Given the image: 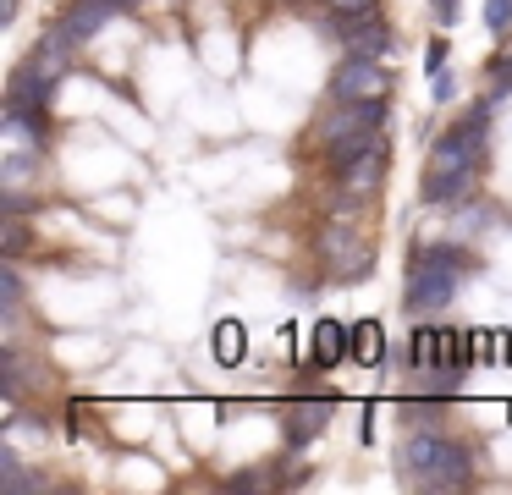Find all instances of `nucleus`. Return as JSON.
Returning <instances> with one entry per match:
<instances>
[{"label":"nucleus","instance_id":"22","mask_svg":"<svg viewBox=\"0 0 512 495\" xmlns=\"http://www.w3.org/2000/svg\"><path fill=\"white\" fill-rule=\"evenodd\" d=\"M336 17H358V11H375V0H325Z\"/></svg>","mask_w":512,"mask_h":495},{"label":"nucleus","instance_id":"25","mask_svg":"<svg viewBox=\"0 0 512 495\" xmlns=\"http://www.w3.org/2000/svg\"><path fill=\"white\" fill-rule=\"evenodd\" d=\"M116 6H138V0H116Z\"/></svg>","mask_w":512,"mask_h":495},{"label":"nucleus","instance_id":"2","mask_svg":"<svg viewBox=\"0 0 512 495\" xmlns=\"http://www.w3.org/2000/svg\"><path fill=\"white\" fill-rule=\"evenodd\" d=\"M402 473H408L419 490H463L474 479V457H468L457 440L435 435V429H419V435L402 446Z\"/></svg>","mask_w":512,"mask_h":495},{"label":"nucleus","instance_id":"11","mask_svg":"<svg viewBox=\"0 0 512 495\" xmlns=\"http://www.w3.org/2000/svg\"><path fill=\"white\" fill-rule=\"evenodd\" d=\"M111 11H116V0H67V11H61V28H67L78 44H89L94 33L111 22Z\"/></svg>","mask_w":512,"mask_h":495},{"label":"nucleus","instance_id":"16","mask_svg":"<svg viewBox=\"0 0 512 495\" xmlns=\"http://www.w3.org/2000/svg\"><path fill=\"white\" fill-rule=\"evenodd\" d=\"M215 358L221 363H243V352H248V341H243V325H237V319H221V325H215Z\"/></svg>","mask_w":512,"mask_h":495},{"label":"nucleus","instance_id":"14","mask_svg":"<svg viewBox=\"0 0 512 495\" xmlns=\"http://www.w3.org/2000/svg\"><path fill=\"white\" fill-rule=\"evenodd\" d=\"M331 264H336V275H364L369 270V248L364 242H347V231H331Z\"/></svg>","mask_w":512,"mask_h":495},{"label":"nucleus","instance_id":"17","mask_svg":"<svg viewBox=\"0 0 512 495\" xmlns=\"http://www.w3.org/2000/svg\"><path fill=\"white\" fill-rule=\"evenodd\" d=\"M0 490H17V495H28V490H39V479L17 462V451L12 446H0Z\"/></svg>","mask_w":512,"mask_h":495},{"label":"nucleus","instance_id":"18","mask_svg":"<svg viewBox=\"0 0 512 495\" xmlns=\"http://www.w3.org/2000/svg\"><path fill=\"white\" fill-rule=\"evenodd\" d=\"M0 308H6V319H17V308H23V281H17L12 264L0 270Z\"/></svg>","mask_w":512,"mask_h":495},{"label":"nucleus","instance_id":"8","mask_svg":"<svg viewBox=\"0 0 512 495\" xmlns=\"http://www.w3.org/2000/svg\"><path fill=\"white\" fill-rule=\"evenodd\" d=\"M309 358H314V369H336L342 358H353V330L342 319H320L309 341Z\"/></svg>","mask_w":512,"mask_h":495},{"label":"nucleus","instance_id":"23","mask_svg":"<svg viewBox=\"0 0 512 495\" xmlns=\"http://www.w3.org/2000/svg\"><path fill=\"white\" fill-rule=\"evenodd\" d=\"M424 66H430V72H441V66H446V39H430V50H424Z\"/></svg>","mask_w":512,"mask_h":495},{"label":"nucleus","instance_id":"10","mask_svg":"<svg viewBox=\"0 0 512 495\" xmlns=\"http://www.w3.org/2000/svg\"><path fill=\"white\" fill-rule=\"evenodd\" d=\"M342 39H347V55H386L391 28H386V17H375V11H358V17H347Z\"/></svg>","mask_w":512,"mask_h":495},{"label":"nucleus","instance_id":"20","mask_svg":"<svg viewBox=\"0 0 512 495\" xmlns=\"http://www.w3.org/2000/svg\"><path fill=\"white\" fill-rule=\"evenodd\" d=\"M485 28L490 33H507L512 28V0H485Z\"/></svg>","mask_w":512,"mask_h":495},{"label":"nucleus","instance_id":"24","mask_svg":"<svg viewBox=\"0 0 512 495\" xmlns=\"http://www.w3.org/2000/svg\"><path fill=\"white\" fill-rule=\"evenodd\" d=\"M435 6H441V22H452V17H457V0H435Z\"/></svg>","mask_w":512,"mask_h":495},{"label":"nucleus","instance_id":"15","mask_svg":"<svg viewBox=\"0 0 512 495\" xmlns=\"http://www.w3.org/2000/svg\"><path fill=\"white\" fill-rule=\"evenodd\" d=\"M353 358H358V363H380V358H386L380 319H358V325H353Z\"/></svg>","mask_w":512,"mask_h":495},{"label":"nucleus","instance_id":"4","mask_svg":"<svg viewBox=\"0 0 512 495\" xmlns=\"http://www.w3.org/2000/svg\"><path fill=\"white\" fill-rule=\"evenodd\" d=\"M380 121H386V99H353V105L336 110V116L320 127V138L331 143V165L353 160V154L380 132Z\"/></svg>","mask_w":512,"mask_h":495},{"label":"nucleus","instance_id":"21","mask_svg":"<svg viewBox=\"0 0 512 495\" xmlns=\"http://www.w3.org/2000/svg\"><path fill=\"white\" fill-rule=\"evenodd\" d=\"M452 94H457L452 72H446V66H441V72H430V99H435V105H446V99H452Z\"/></svg>","mask_w":512,"mask_h":495},{"label":"nucleus","instance_id":"19","mask_svg":"<svg viewBox=\"0 0 512 495\" xmlns=\"http://www.w3.org/2000/svg\"><path fill=\"white\" fill-rule=\"evenodd\" d=\"M501 94H512V55L490 61V99H501Z\"/></svg>","mask_w":512,"mask_h":495},{"label":"nucleus","instance_id":"13","mask_svg":"<svg viewBox=\"0 0 512 495\" xmlns=\"http://www.w3.org/2000/svg\"><path fill=\"white\" fill-rule=\"evenodd\" d=\"M72 50H78V39H72V33L56 22V28H50L45 39H39L34 66H45V72H56V77H61V72H67V61H72Z\"/></svg>","mask_w":512,"mask_h":495},{"label":"nucleus","instance_id":"3","mask_svg":"<svg viewBox=\"0 0 512 495\" xmlns=\"http://www.w3.org/2000/svg\"><path fill=\"white\" fill-rule=\"evenodd\" d=\"M468 264L474 259H468L463 248H424L419 259H413L402 308H408V314H441V308L452 303V292H457V281H463Z\"/></svg>","mask_w":512,"mask_h":495},{"label":"nucleus","instance_id":"7","mask_svg":"<svg viewBox=\"0 0 512 495\" xmlns=\"http://www.w3.org/2000/svg\"><path fill=\"white\" fill-rule=\"evenodd\" d=\"M386 160H391V149H386V138L375 132V138H369L364 149L353 154V160L336 165V176H342V187H353V193H369V187L386 176Z\"/></svg>","mask_w":512,"mask_h":495},{"label":"nucleus","instance_id":"12","mask_svg":"<svg viewBox=\"0 0 512 495\" xmlns=\"http://www.w3.org/2000/svg\"><path fill=\"white\" fill-rule=\"evenodd\" d=\"M331 396H320V402H298L287 413V446H303V440H314L325 429V418H331Z\"/></svg>","mask_w":512,"mask_h":495},{"label":"nucleus","instance_id":"9","mask_svg":"<svg viewBox=\"0 0 512 495\" xmlns=\"http://www.w3.org/2000/svg\"><path fill=\"white\" fill-rule=\"evenodd\" d=\"M56 83H61L56 72H45V66L28 61V66H17L12 88H6V105H39V110H45L50 94H56Z\"/></svg>","mask_w":512,"mask_h":495},{"label":"nucleus","instance_id":"6","mask_svg":"<svg viewBox=\"0 0 512 495\" xmlns=\"http://www.w3.org/2000/svg\"><path fill=\"white\" fill-rule=\"evenodd\" d=\"M408 363L413 369H441V374H457V330H441V325H419L408 341Z\"/></svg>","mask_w":512,"mask_h":495},{"label":"nucleus","instance_id":"5","mask_svg":"<svg viewBox=\"0 0 512 495\" xmlns=\"http://www.w3.org/2000/svg\"><path fill=\"white\" fill-rule=\"evenodd\" d=\"M336 105H353V99H386L391 94V72L380 66V55H347L331 77Z\"/></svg>","mask_w":512,"mask_h":495},{"label":"nucleus","instance_id":"1","mask_svg":"<svg viewBox=\"0 0 512 495\" xmlns=\"http://www.w3.org/2000/svg\"><path fill=\"white\" fill-rule=\"evenodd\" d=\"M490 105H496V99L485 94L463 121H452V127L441 132V143H435V154H430V171H424V204L430 209L457 204V198H468L479 187L485 138H490Z\"/></svg>","mask_w":512,"mask_h":495}]
</instances>
